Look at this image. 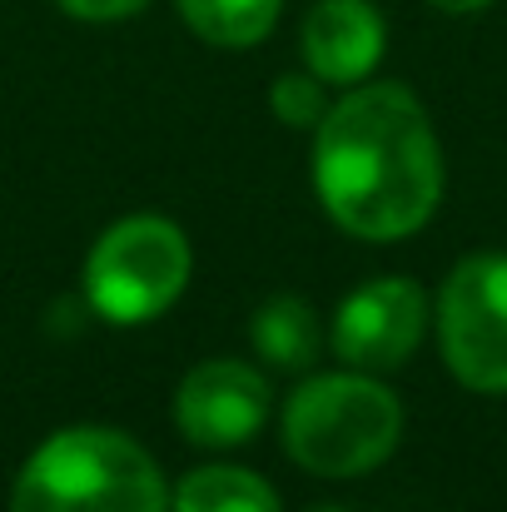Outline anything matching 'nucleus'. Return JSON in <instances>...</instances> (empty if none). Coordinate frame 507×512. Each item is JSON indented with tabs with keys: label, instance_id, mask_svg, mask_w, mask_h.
Here are the masks:
<instances>
[{
	"label": "nucleus",
	"instance_id": "1",
	"mask_svg": "<svg viewBox=\"0 0 507 512\" xmlns=\"http://www.w3.org/2000/svg\"><path fill=\"white\" fill-rule=\"evenodd\" d=\"M314 184L338 229L388 244L418 234L443 199V150L408 85H363L324 110Z\"/></svg>",
	"mask_w": 507,
	"mask_h": 512
},
{
	"label": "nucleus",
	"instance_id": "2",
	"mask_svg": "<svg viewBox=\"0 0 507 512\" xmlns=\"http://www.w3.org/2000/svg\"><path fill=\"white\" fill-rule=\"evenodd\" d=\"M155 458L115 428H65L45 438L15 478L10 512H165Z\"/></svg>",
	"mask_w": 507,
	"mask_h": 512
},
{
	"label": "nucleus",
	"instance_id": "3",
	"mask_svg": "<svg viewBox=\"0 0 507 512\" xmlns=\"http://www.w3.org/2000/svg\"><path fill=\"white\" fill-rule=\"evenodd\" d=\"M403 438V403L363 378L329 373L294 388L284 408V443L299 468L319 478H358L373 473Z\"/></svg>",
	"mask_w": 507,
	"mask_h": 512
},
{
	"label": "nucleus",
	"instance_id": "4",
	"mask_svg": "<svg viewBox=\"0 0 507 512\" xmlns=\"http://www.w3.org/2000/svg\"><path fill=\"white\" fill-rule=\"evenodd\" d=\"M189 284V239L160 214H130L100 234L85 264V299L110 324H150Z\"/></svg>",
	"mask_w": 507,
	"mask_h": 512
},
{
	"label": "nucleus",
	"instance_id": "5",
	"mask_svg": "<svg viewBox=\"0 0 507 512\" xmlns=\"http://www.w3.org/2000/svg\"><path fill=\"white\" fill-rule=\"evenodd\" d=\"M438 339L453 378L507 393V254H468L438 294Z\"/></svg>",
	"mask_w": 507,
	"mask_h": 512
},
{
	"label": "nucleus",
	"instance_id": "6",
	"mask_svg": "<svg viewBox=\"0 0 507 512\" xmlns=\"http://www.w3.org/2000/svg\"><path fill=\"white\" fill-rule=\"evenodd\" d=\"M428 329V294L413 279H373L343 299L334 319V353L353 368H398Z\"/></svg>",
	"mask_w": 507,
	"mask_h": 512
},
{
	"label": "nucleus",
	"instance_id": "7",
	"mask_svg": "<svg viewBox=\"0 0 507 512\" xmlns=\"http://www.w3.org/2000/svg\"><path fill=\"white\" fill-rule=\"evenodd\" d=\"M179 433L199 448H234L249 443L269 418V383L234 358H209L184 373L174 393Z\"/></svg>",
	"mask_w": 507,
	"mask_h": 512
},
{
	"label": "nucleus",
	"instance_id": "8",
	"mask_svg": "<svg viewBox=\"0 0 507 512\" xmlns=\"http://www.w3.org/2000/svg\"><path fill=\"white\" fill-rule=\"evenodd\" d=\"M383 15L368 0H319L304 20V60L319 80L353 85L383 60Z\"/></svg>",
	"mask_w": 507,
	"mask_h": 512
},
{
	"label": "nucleus",
	"instance_id": "9",
	"mask_svg": "<svg viewBox=\"0 0 507 512\" xmlns=\"http://www.w3.org/2000/svg\"><path fill=\"white\" fill-rule=\"evenodd\" d=\"M174 512H279V493L244 468H199L179 483Z\"/></svg>",
	"mask_w": 507,
	"mask_h": 512
},
{
	"label": "nucleus",
	"instance_id": "10",
	"mask_svg": "<svg viewBox=\"0 0 507 512\" xmlns=\"http://www.w3.org/2000/svg\"><path fill=\"white\" fill-rule=\"evenodd\" d=\"M284 0H179V15L189 20V30L209 45L239 50L254 45L274 30Z\"/></svg>",
	"mask_w": 507,
	"mask_h": 512
},
{
	"label": "nucleus",
	"instance_id": "11",
	"mask_svg": "<svg viewBox=\"0 0 507 512\" xmlns=\"http://www.w3.org/2000/svg\"><path fill=\"white\" fill-rule=\"evenodd\" d=\"M254 348L279 368H304L319 353V319L304 299L279 294L254 314Z\"/></svg>",
	"mask_w": 507,
	"mask_h": 512
},
{
	"label": "nucleus",
	"instance_id": "12",
	"mask_svg": "<svg viewBox=\"0 0 507 512\" xmlns=\"http://www.w3.org/2000/svg\"><path fill=\"white\" fill-rule=\"evenodd\" d=\"M324 80L309 70V75H284V80H274V115L279 120H289V125H299V130H309V125H319L324 120V90H319Z\"/></svg>",
	"mask_w": 507,
	"mask_h": 512
},
{
	"label": "nucleus",
	"instance_id": "13",
	"mask_svg": "<svg viewBox=\"0 0 507 512\" xmlns=\"http://www.w3.org/2000/svg\"><path fill=\"white\" fill-rule=\"evenodd\" d=\"M60 10H70L75 20H125L135 10H145L150 0H55Z\"/></svg>",
	"mask_w": 507,
	"mask_h": 512
},
{
	"label": "nucleus",
	"instance_id": "14",
	"mask_svg": "<svg viewBox=\"0 0 507 512\" xmlns=\"http://www.w3.org/2000/svg\"><path fill=\"white\" fill-rule=\"evenodd\" d=\"M428 5H438V10H448V15H473V10H488L493 0H428Z\"/></svg>",
	"mask_w": 507,
	"mask_h": 512
}]
</instances>
